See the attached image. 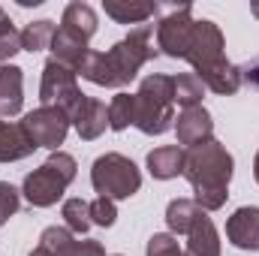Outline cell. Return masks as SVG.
I'll list each match as a JSON object with an SVG mask.
<instances>
[{"label": "cell", "instance_id": "4fadbf2b", "mask_svg": "<svg viewBox=\"0 0 259 256\" xmlns=\"http://www.w3.org/2000/svg\"><path fill=\"white\" fill-rule=\"evenodd\" d=\"M69 124L75 127L78 139L84 142H94L100 139L106 127H109V106L103 100H94V97H84V103L75 109V115L69 118Z\"/></svg>", "mask_w": 259, "mask_h": 256}, {"label": "cell", "instance_id": "83f0119b", "mask_svg": "<svg viewBox=\"0 0 259 256\" xmlns=\"http://www.w3.org/2000/svg\"><path fill=\"white\" fill-rule=\"evenodd\" d=\"M115 220H118V208H115V202L106 199V196H97V199L91 202V223L109 229V226H115Z\"/></svg>", "mask_w": 259, "mask_h": 256}, {"label": "cell", "instance_id": "4316f807", "mask_svg": "<svg viewBox=\"0 0 259 256\" xmlns=\"http://www.w3.org/2000/svg\"><path fill=\"white\" fill-rule=\"evenodd\" d=\"M145 256H184V247L178 244V238L172 232H157L148 238Z\"/></svg>", "mask_w": 259, "mask_h": 256}, {"label": "cell", "instance_id": "52a82bcc", "mask_svg": "<svg viewBox=\"0 0 259 256\" xmlns=\"http://www.w3.org/2000/svg\"><path fill=\"white\" fill-rule=\"evenodd\" d=\"M75 78H78V72H72L69 66L49 58L46 66H42V84H39L42 106H58V109H64L66 115L72 118L75 109L84 103V94H81Z\"/></svg>", "mask_w": 259, "mask_h": 256}, {"label": "cell", "instance_id": "836d02e7", "mask_svg": "<svg viewBox=\"0 0 259 256\" xmlns=\"http://www.w3.org/2000/svg\"><path fill=\"white\" fill-rule=\"evenodd\" d=\"M115 256H118V253H115Z\"/></svg>", "mask_w": 259, "mask_h": 256}, {"label": "cell", "instance_id": "6da1fadb", "mask_svg": "<svg viewBox=\"0 0 259 256\" xmlns=\"http://www.w3.org/2000/svg\"><path fill=\"white\" fill-rule=\"evenodd\" d=\"M160 52L154 46V24H139L124 39H118L109 52H91L78 69V75L100 88H124Z\"/></svg>", "mask_w": 259, "mask_h": 256}, {"label": "cell", "instance_id": "ffe728a7", "mask_svg": "<svg viewBox=\"0 0 259 256\" xmlns=\"http://www.w3.org/2000/svg\"><path fill=\"white\" fill-rule=\"evenodd\" d=\"M97 12H94V6H88V3H81V0H75V3H69L64 9V18H61V27H69L72 33H78L81 39H88L91 42V36L97 33Z\"/></svg>", "mask_w": 259, "mask_h": 256}, {"label": "cell", "instance_id": "d4e9b609", "mask_svg": "<svg viewBox=\"0 0 259 256\" xmlns=\"http://www.w3.org/2000/svg\"><path fill=\"white\" fill-rule=\"evenodd\" d=\"M136 118V94H115V100L109 103V127L115 133L127 130Z\"/></svg>", "mask_w": 259, "mask_h": 256}, {"label": "cell", "instance_id": "ba28073f", "mask_svg": "<svg viewBox=\"0 0 259 256\" xmlns=\"http://www.w3.org/2000/svg\"><path fill=\"white\" fill-rule=\"evenodd\" d=\"M163 18L157 24V52H163L166 58H181L187 55L190 36H193V6L181 3V6H160Z\"/></svg>", "mask_w": 259, "mask_h": 256}, {"label": "cell", "instance_id": "f1b7e54d", "mask_svg": "<svg viewBox=\"0 0 259 256\" xmlns=\"http://www.w3.org/2000/svg\"><path fill=\"white\" fill-rule=\"evenodd\" d=\"M18 205H21V193L15 190L9 181H0V226H3L9 217H15Z\"/></svg>", "mask_w": 259, "mask_h": 256}, {"label": "cell", "instance_id": "9a60e30c", "mask_svg": "<svg viewBox=\"0 0 259 256\" xmlns=\"http://www.w3.org/2000/svg\"><path fill=\"white\" fill-rule=\"evenodd\" d=\"M52 61H58V64L69 66L72 72H78L81 64H84V58L91 55V49H88V39H81L78 33H72L69 27H58L55 30V36H52Z\"/></svg>", "mask_w": 259, "mask_h": 256}, {"label": "cell", "instance_id": "ac0fdd59", "mask_svg": "<svg viewBox=\"0 0 259 256\" xmlns=\"http://www.w3.org/2000/svg\"><path fill=\"white\" fill-rule=\"evenodd\" d=\"M36 151V145L30 142V136L24 133L21 124H9L0 118V163H15L24 160Z\"/></svg>", "mask_w": 259, "mask_h": 256}, {"label": "cell", "instance_id": "d6986e66", "mask_svg": "<svg viewBox=\"0 0 259 256\" xmlns=\"http://www.w3.org/2000/svg\"><path fill=\"white\" fill-rule=\"evenodd\" d=\"M103 9L109 18H115L118 24H145L148 18H154L160 12V3H136V0H103Z\"/></svg>", "mask_w": 259, "mask_h": 256}, {"label": "cell", "instance_id": "603a6c76", "mask_svg": "<svg viewBox=\"0 0 259 256\" xmlns=\"http://www.w3.org/2000/svg\"><path fill=\"white\" fill-rule=\"evenodd\" d=\"M55 21L52 18H39V21H30L24 30H21V52H30V55H36V52H42V49H49L52 46V36H55Z\"/></svg>", "mask_w": 259, "mask_h": 256}, {"label": "cell", "instance_id": "9c48e42d", "mask_svg": "<svg viewBox=\"0 0 259 256\" xmlns=\"http://www.w3.org/2000/svg\"><path fill=\"white\" fill-rule=\"evenodd\" d=\"M21 127H24V133L30 136V142L36 148L61 151V145H64V139L72 124H69V115H66L64 109H58V106H39V109H33V112L24 115Z\"/></svg>", "mask_w": 259, "mask_h": 256}, {"label": "cell", "instance_id": "8992f818", "mask_svg": "<svg viewBox=\"0 0 259 256\" xmlns=\"http://www.w3.org/2000/svg\"><path fill=\"white\" fill-rule=\"evenodd\" d=\"M91 184H94V190L100 193V196L118 202V199H130V196L139 193L142 172H139V166L130 157L112 151V154H103V157L94 160V166H91Z\"/></svg>", "mask_w": 259, "mask_h": 256}, {"label": "cell", "instance_id": "3957f363", "mask_svg": "<svg viewBox=\"0 0 259 256\" xmlns=\"http://www.w3.org/2000/svg\"><path fill=\"white\" fill-rule=\"evenodd\" d=\"M232 169H235V160L226 151V145H220L217 139H211V142L187 151L184 178L190 181L193 202L202 211H217V208L226 205Z\"/></svg>", "mask_w": 259, "mask_h": 256}, {"label": "cell", "instance_id": "cb8c5ba5", "mask_svg": "<svg viewBox=\"0 0 259 256\" xmlns=\"http://www.w3.org/2000/svg\"><path fill=\"white\" fill-rule=\"evenodd\" d=\"M61 217H64L66 229L72 232V235H84L94 223H91V202L88 199H66L64 208H61Z\"/></svg>", "mask_w": 259, "mask_h": 256}, {"label": "cell", "instance_id": "7a4b0ae2", "mask_svg": "<svg viewBox=\"0 0 259 256\" xmlns=\"http://www.w3.org/2000/svg\"><path fill=\"white\" fill-rule=\"evenodd\" d=\"M184 61H190L193 72L199 75V81L220 94V97H232L238 88H241V66L229 64L226 61V39H223V30L202 18L193 24V36H190V46H187V55Z\"/></svg>", "mask_w": 259, "mask_h": 256}, {"label": "cell", "instance_id": "2e32d148", "mask_svg": "<svg viewBox=\"0 0 259 256\" xmlns=\"http://www.w3.org/2000/svg\"><path fill=\"white\" fill-rule=\"evenodd\" d=\"M184 160H187V151L181 145H160L148 154L145 163L157 181H172V178L184 175Z\"/></svg>", "mask_w": 259, "mask_h": 256}, {"label": "cell", "instance_id": "5b68a950", "mask_svg": "<svg viewBox=\"0 0 259 256\" xmlns=\"http://www.w3.org/2000/svg\"><path fill=\"white\" fill-rule=\"evenodd\" d=\"M75 157L66 151H52V157L33 169L24 184H21V196L33 205V208H52L61 196L66 193V187L75 181Z\"/></svg>", "mask_w": 259, "mask_h": 256}, {"label": "cell", "instance_id": "1f68e13d", "mask_svg": "<svg viewBox=\"0 0 259 256\" xmlns=\"http://www.w3.org/2000/svg\"><path fill=\"white\" fill-rule=\"evenodd\" d=\"M253 178H256V184H259V154H256V160H253Z\"/></svg>", "mask_w": 259, "mask_h": 256}, {"label": "cell", "instance_id": "44dd1931", "mask_svg": "<svg viewBox=\"0 0 259 256\" xmlns=\"http://www.w3.org/2000/svg\"><path fill=\"white\" fill-rule=\"evenodd\" d=\"M199 214H202V208L196 205L193 199H172V202L166 205V223H169V232H172L175 238H178V235H187Z\"/></svg>", "mask_w": 259, "mask_h": 256}, {"label": "cell", "instance_id": "7c38bea8", "mask_svg": "<svg viewBox=\"0 0 259 256\" xmlns=\"http://www.w3.org/2000/svg\"><path fill=\"white\" fill-rule=\"evenodd\" d=\"M226 238L238 250H259V208L244 205L226 220Z\"/></svg>", "mask_w": 259, "mask_h": 256}, {"label": "cell", "instance_id": "f546056e", "mask_svg": "<svg viewBox=\"0 0 259 256\" xmlns=\"http://www.w3.org/2000/svg\"><path fill=\"white\" fill-rule=\"evenodd\" d=\"M241 78H247L250 84H256L259 88V58L256 61H250L247 66H241Z\"/></svg>", "mask_w": 259, "mask_h": 256}, {"label": "cell", "instance_id": "484cf974", "mask_svg": "<svg viewBox=\"0 0 259 256\" xmlns=\"http://www.w3.org/2000/svg\"><path fill=\"white\" fill-rule=\"evenodd\" d=\"M21 52V30L12 24V18L0 9V64L12 61Z\"/></svg>", "mask_w": 259, "mask_h": 256}, {"label": "cell", "instance_id": "8fae6325", "mask_svg": "<svg viewBox=\"0 0 259 256\" xmlns=\"http://www.w3.org/2000/svg\"><path fill=\"white\" fill-rule=\"evenodd\" d=\"M39 247L55 256H109L100 241H78L66 226H49L39 235Z\"/></svg>", "mask_w": 259, "mask_h": 256}, {"label": "cell", "instance_id": "e0dca14e", "mask_svg": "<svg viewBox=\"0 0 259 256\" xmlns=\"http://www.w3.org/2000/svg\"><path fill=\"white\" fill-rule=\"evenodd\" d=\"M184 256H220V235H217V226L208 217V211H202L190 226Z\"/></svg>", "mask_w": 259, "mask_h": 256}, {"label": "cell", "instance_id": "30bf717a", "mask_svg": "<svg viewBox=\"0 0 259 256\" xmlns=\"http://www.w3.org/2000/svg\"><path fill=\"white\" fill-rule=\"evenodd\" d=\"M175 133H178V145L184 151L199 148L205 142L214 139V121H211V112L205 106H193V109H184L175 121Z\"/></svg>", "mask_w": 259, "mask_h": 256}, {"label": "cell", "instance_id": "d6a6232c", "mask_svg": "<svg viewBox=\"0 0 259 256\" xmlns=\"http://www.w3.org/2000/svg\"><path fill=\"white\" fill-rule=\"evenodd\" d=\"M250 12H253V15L259 18V0H256V3H250Z\"/></svg>", "mask_w": 259, "mask_h": 256}, {"label": "cell", "instance_id": "5bb4252c", "mask_svg": "<svg viewBox=\"0 0 259 256\" xmlns=\"http://www.w3.org/2000/svg\"><path fill=\"white\" fill-rule=\"evenodd\" d=\"M24 106V69L0 64V118H15Z\"/></svg>", "mask_w": 259, "mask_h": 256}, {"label": "cell", "instance_id": "4dcf8cb0", "mask_svg": "<svg viewBox=\"0 0 259 256\" xmlns=\"http://www.w3.org/2000/svg\"><path fill=\"white\" fill-rule=\"evenodd\" d=\"M30 256H55V253H49V250H46V247H39V244H36V247H33V250H30Z\"/></svg>", "mask_w": 259, "mask_h": 256}, {"label": "cell", "instance_id": "277c9868", "mask_svg": "<svg viewBox=\"0 0 259 256\" xmlns=\"http://www.w3.org/2000/svg\"><path fill=\"white\" fill-rule=\"evenodd\" d=\"M133 127L145 136H163L175 127V100H172V75L151 72L142 78L136 91V118Z\"/></svg>", "mask_w": 259, "mask_h": 256}, {"label": "cell", "instance_id": "7402d4cb", "mask_svg": "<svg viewBox=\"0 0 259 256\" xmlns=\"http://www.w3.org/2000/svg\"><path fill=\"white\" fill-rule=\"evenodd\" d=\"M202 97H205V84L199 81V75H196V72L172 75V100H175L181 109L202 106Z\"/></svg>", "mask_w": 259, "mask_h": 256}]
</instances>
